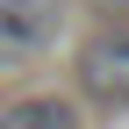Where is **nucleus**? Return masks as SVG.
<instances>
[{
	"label": "nucleus",
	"instance_id": "f257e3e1",
	"mask_svg": "<svg viewBox=\"0 0 129 129\" xmlns=\"http://www.w3.org/2000/svg\"><path fill=\"white\" fill-rule=\"evenodd\" d=\"M79 93H86L93 108H108V115H122L129 108V22H108L93 29L86 43H79Z\"/></svg>",
	"mask_w": 129,
	"mask_h": 129
},
{
	"label": "nucleus",
	"instance_id": "f03ea898",
	"mask_svg": "<svg viewBox=\"0 0 129 129\" xmlns=\"http://www.w3.org/2000/svg\"><path fill=\"white\" fill-rule=\"evenodd\" d=\"M64 0H0V72H22L57 43Z\"/></svg>",
	"mask_w": 129,
	"mask_h": 129
},
{
	"label": "nucleus",
	"instance_id": "7ed1b4c3",
	"mask_svg": "<svg viewBox=\"0 0 129 129\" xmlns=\"http://www.w3.org/2000/svg\"><path fill=\"white\" fill-rule=\"evenodd\" d=\"M0 129H79V108L57 93H29V101L0 108Z\"/></svg>",
	"mask_w": 129,
	"mask_h": 129
},
{
	"label": "nucleus",
	"instance_id": "20e7f679",
	"mask_svg": "<svg viewBox=\"0 0 129 129\" xmlns=\"http://www.w3.org/2000/svg\"><path fill=\"white\" fill-rule=\"evenodd\" d=\"M93 7H101V14H129V0H93Z\"/></svg>",
	"mask_w": 129,
	"mask_h": 129
}]
</instances>
